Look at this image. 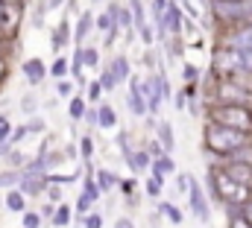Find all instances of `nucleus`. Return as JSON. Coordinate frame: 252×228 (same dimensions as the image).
<instances>
[{
  "label": "nucleus",
  "mask_w": 252,
  "mask_h": 228,
  "mask_svg": "<svg viewBox=\"0 0 252 228\" xmlns=\"http://www.w3.org/2000/svg\"><path fill=\"white\" fill-rule=\"evenodd\" d=\"M244 132L241 129H232V126H211L208 132H205V143L214 149V152H232V149H238V146H244Z\"/></svg>",
  "instance_id": "f257e3e1"
},
{
  "label": "nucleus",
  "mask_w": 252,
  "mask_h": 228,
  "mask_svg": "<svg viewBox=\"0 0 252 228\" xmlns=\"http://www.w3.org/2000/svg\"><path fill=\"white\" fill-rule=\"evenodd\" d=\"M214 184H217V193H220L226 202H244V199H250L247 184L235 181L229 172H217V175H214Z\"/></svg>",
  "instance_id": "f03ea898"
},
{
  "label": "nucleus",
  "mask_w": 252,
  "mask_h": 228,
  "mask_svg": "<svg viewBox=\"0 0 252 228\" xmlns=\"http://www.w3.org/2000/svg\"><path fill=\"white\" fill-rule=\"evenodd\" d=\"M214 120L217 123H223V126H232V129H252V114L247 109H241V106H223V109H217L214 112Z\"/></svg>",
  "instance_id": "7ed1b4c3"
},
{
  "label": "nucleus",
  "mask_w": 252,
  "mask_h": 228,
  "mask_svg": "<svg viewBox=\"0 0 252 228\" xmlns=\"http://www.w3.org/2000/svg\"><path fill=\"white\" fill-rule=\"evenodd\" d=\"M223 18H252V0H217Z\"/></svg>",
  "instance_id": "20e7f679"
},
{
  "label": "nucleus",
  "mask_w": 252,
  "mask_h": 228,
  "mask_svg": "<svg viewBox=\"0 0 252 228\" xmlns=\"http://www.w3.org/2000/svg\"><path fill=\"white\" fill-rule=\"evenodd\" d=\"M190 208H193V214H196V220L199 223H208L211 220V211H208V202H205V193H202V187L196 184V181H190Z\"/></svg>",
  "instance_id": "39448f33"
},
{
  "label": "nucleus",
  "mask_w": 252,
  "mask_h": 228,
  "mask_svg": "<svg viewBox=\"0 0 252 228\" xmlns=\"http://www.w3.org/2000/svg\"><path fill=\"white\" fill-rule=\"evenodd\" d=\"M232 47L238 50L244 70H252V29L241 32V35H235V38H232Z\"/></svg>",
  "instance_id": "423d86ee"
},
{
  "label": "nucleus",
  "mask_w": 252,
  "mask_h": 228,
  "mask_svg": "<svg viewBox=\"0 0 252 228\" xmlns=\"http://www.w3.org/2000/svg\"><path fill=\"white\" fill-rule=\"evenodd\" d=\"M129 109H132V114H147L150 109H147V97H144V91H141V85H138V79H132L129 82Z\"/></svg>",
  "instance_id": "0eeeda50"
},
{
  "label": "nucleus",
  "mask_w": 252,
  "mask_h": 228,
  "mask_svg": "<svg viewBox=\"0 0 252 228\" xmlns=\"http://www.w3.org/2000/svg\"><path fill=\"white\" fill-rule=\"evenodd\" d=\"M179 24H182V12H179V6H173V3H167V12H164V18H161V32H179Z\"/></svg>",
  "instance_id": "6e6552de"
},
{
  "label": "nucleus",
  "mask_w": 252,
  "mask_h": 228,
  "mask_svg": "<svg viewBox=\"0 0 252 228\" xmlns=\"http://www.w3.org/2000/svg\"><path fill=\"white\" fill-rule=\"evenodd\" d=\"M24 73H27V79H30L32 85H38V82H44V64H41L38 58H30V61L24 64Z\"/></svg>",
  "instance_id": "1a4fd4ad"
},
{
  "label": "nucleus",
  "mask_w": 252,
  "mask_h": 228,
  "mask_svg": "<svg viewBox=\"0 0 252 228\" xmlns=\"http://www.w3.org/2000/svg\"><path fill=\"white\" fill-rule=\"evenodd\" d=\"M158 141H161L164 152H173L176 141H173V126H170V123H161V126H158Z\"/></svg>",
  "instance_id": "9d476101"
},
{
  "label": "nucleus",
  "mask_w": 252,
  "mask_h": 228,
  "mask_svg": "<svg viewBox=\"0 0 252 228\" xmlns=\"http://www.w3.org/2000/svg\"><path fill=\"white\" fill-rule=\"evenodd\" d=\"M173 170H176V167H173V161H170L167 155H161V158H158V161L153 164V178L164 181V175H167V172H173Z\"/></svg>",
  "instance_id": "9b49d317"
},
{
  "label": "nucleus",
  "mask_w": 252,
  "mask_h": 228,
  "mask_svg": "<svg viewBox=\"0 0 252 228\" xmlns=\"http://www.w3.org/2000/svg\"><path fill=\"white\" fill-rule=\"evenodd\" d=\"M109 70L115 73V79H118V82L129 79V61H126L124 56H115V61H112V67H109Z\"/></svg>",
  "instance_id": "f8f14e48"
},
{
  "label": "nucleus",
  "mask_w": 252,
  "mask_h": 228,
  "mask_svg": "<svg viewBox=\"0 0 252 228\" xmlns=\"http://www.w3.org/2000/svg\"><path fill=\"white\" fill-rule=\"evenodd\" d=\"M94 27V18H91V12H82V18H79V24H76V41H85V35H88V29Z\"/></svg>",
  "instance_id": "ddd939ff"
},
{
  "label": "nucleus",
  "mask_w": 252,
  "mask_h": 228,
  "mask_svg": "<svg viewBox=\"0 0 252 228\" xmlns=\"http://www.w3.org/2000/svg\"><path fill=\"white\" fill-rule=\"evenodd\" d=\"M6 208H9V211H24V208H27V196H24V190H12V193L6 196Z\"/></svg>",
  "instance_id": "4468645a"
},
{
  "label": "nucleus",
  "mask_w": 252,
  "mask_h": 228,
  "mask_svg": "<svg viewBox=\"0 0 252 228\" xmlns=\"http://www.w3.org/2000/svg\"><path fill=\"white\" fill-rule=\"evenodd\" d=\"M229 175L235 178V181H241V184H250L252 181V170L247 164H235V167H229Z\"/></svg>",
  "instance_id": "2eb2a0df"
},
{
  "label": "nucleus",
  "mask_w": 252,
  "mask_h": 228,
  "mask_svg": "<svg viewBox=\"0 0 252 228\" xmlns=\"http://www.w3.org/2000/svg\"><path fill=\"white\" fill-rule=\"evenodd\" d=\"M115 123H118L115 109H112V106H100V126H103V129H112Z\"/></svg>",
  "instance_id": "dca6fc26"
},
{
  "label": "nucleus",
  "mask_w": 252,
  "mask_h": 228,
  "mask_svg": "<svg viewBox=\"0 0 252 228\" xmlns=\"http://www.w3.org/2000/svg\"><path fill=\"white\" fill-rule=\"evenodd\" d=\"M76 64H82V67H97V50L91 47V50H79L76 53Z\"/></svg>",
  "instance_id": "f3484780"
},
{
  "label": "nucleus",
  "mask_w": 252,
  "mask_h": 228,
  "mask_svg": "<svg viewBox=\"0 0 252 228\" xmlns=\"http://www.w3.org/2000/svg\"><path fill=\"white\" fill-rule=\"evenodd\" d=\"M67 223H70V208H67V205H59V208H56V214H53V226L64 228Z\"/></svg>",
  "instance_id": "a211bd4d"
},
{
  "label": "nucleus",
  "mask_w": 252,
  "mask_h": 228,
  "mask_svg": "<svg viewBox=\"0 0 252 228\" xmlns=\"http://www.w3.org/2000/svg\"><path fill=\"white\" fill-rule=\"evenodd\" d=\"M132 3V18H135V27L141 29V27H147V18H144V6H141V0H129Z\"/></svg>",
  "instance_id": "6ab92c4d"
},
{
  "label": "nucleus",
  "mask_w": 252,
  "mask_h": 228,
  "mask_svg": "<svg viewBox=\"0 0 252 228\" xmlns=\"http://www.w3.org/2000/svg\"><path fill=\"white\" fill-rule=\"evenodd\" d=\"M115 181H118V178H115L109 170L97 172V184H100V190H112V187H115Z\"/></svg>",
  "instance_id": "aec40b11"
},
{
  "label": "nucleus",
  "mask_w": 252,
  "mask_h": 228,
  "mask_svg": "<svg viewBox=\"0 0 252 228\" xmlns=\"http://www.w3.org/2000/svg\"><path fill=\"white\" fill-rule=\"evenodd\" d=\"M91 175H94V172H91ZM91 175L85 178V196H88L91 202H97V199H100V184H97V181H94Z\"/></svg>",
  "instance_id": "412c9836"
},
{
  "label": "nucleus",
  "mask_w": 252,
  "mask_h": 228,
  "mask_svg": "<svg viewBox=\"0 0 252 228\" xmlns=\"http://www.w3.org/2000/svg\"><path fill=\"white\" fill-rule=\"evenodd\" d=\"M21 190H24V193H38V190H41V181H35L32 175H24V178H21Z\"/></svg>",
  "instance_id": "4be33fe9"
},
{
  "label": "nucleus",
  "mask_w": 252,
  "mask_h": 228,
  "mask_svg": "<svg viewBox=\"0 0 252 228\" xmlns=\"http://www.w3.org/2000/svg\"><path fill=\"white\" fill-rule=\"evenodd\" d=\"M129 164H132V170H144V167H150V155L147 152H138V155L129 158Z\"/></svg>",
  "instance_id": "5701e85b"
},
{
  "label": "nucleus",
  "mask_w": 252,
  "mask_h": 228,
  "mask_svg": "<svg viewBox=\"0 0 252 228\" xmlns=\"http://www.w3.org/2000/svg\"><path fill=\"white\" fill-rule=\"evenodd\" d=\"M24 175L21 172H0V187H15Z\"/></svg>",
  "instance_id": "b1692460"
},
{
  "label": "nucleus",
  "mask_w": 252,
  "mask_h": 228,
  "mask_svg": "<svg viewBox=\"0 0 252 228\" xmlns=\"http://www.w3.org/2000/svg\"><path fill=\"white\" fill-rule=\"evenodd\" d=\"M161 214H167V220H170L173 226L182 223V214H179V208H173V205H161Z\"/></svg>",
  "instance_id": "393cba45"
},
{
  "label": "nucleus",
  "mask_w": 252,
  "mask_h": 228,
  "mask_svg": "<svg viewBox=\"0 0 252 228\" xmlns=\"http://www.w3.org/2000/svg\"><path fill=\"white\" fill-rule=\"evenodd\" d=\"M70 114H73V117H85V100L73 97V100H70Z\"/></svg>",
  "instance_id": "a878e982"
},
{
  "label": "nucleus",
  "mask_w": 252,
  "mask_h": 228,
  "mask_svg": "<svg viewBox=\"0 0 252 228\" xmlns=\"http://www.w3.org/2000/svg\"><path fill=\"white\" fill-rule=\"evenodd\" d=\"M100 85H103V91H112V88L118 85V79H115V73H112V70H106V73L100 76Z\"/></svg>",
  "instance_id": "bb28decb"
},
{
  "label": "nucleus",
  "mask_w": 252,
  "mask_h": 228,
  "mask_svg": "<svg viewBox=\"0 0 252 228\" xmlns=\"http://www.w3.org/2000/svg\"><path fill=\"white\" fill-rule=\"evenodd\" d=\"M164 12H167V0H153V15H156V21H158V24H161Z\"/></svg>",
  "instance_id": "cd10ccee"
},
{
  "label": "nucleus",
  "mask_w": 252,
  "mask_h": 228,
  "mask_svg": "<svg viewBox=\"0 0 252 228\" xmlns=\"http://www.w3.org/2000/svg\"><path fill=\"white\" fill-rule=\"evenodd\" d=\"M115 24H118V21H115V18H112V15H109V12H106V15H100V18H97V27H100V29H106V32H109V29H112V27H115Z\"/></svg>",
  "instance_id": "c85d7f7f"
},
{
  "label": "nucleus",
  "mask_w": 252,
  "mask_h": 228,
  "mask_svg": "<svg viewBox=\"0 0 252 228\" xmlns=\"http://www.w3.org/2000/svg\"><path fill=\"white\" fill-rule=\"evenodd\" d=\"M79 155H85V158L94 155V141H91V138H82V143H79Z\"/></svg>",
  "instance_id": "c756f323"
},
{
  "label": "nucleus",
  "mask_w": 252,
  "mask_h": 228,
  "mask_svg": "<svg viewBox=\"0 0 252 228\" xmlns=\"http://www.w3.org/2000/svg\"><path fill=\"white\" fill-rule=\"evenodd\" d=\"M50 73L62 79L64 73H67V61H64V58H56V61H53V67H50Z\"/></svg>",
  "instance_id": "7c9ffc66"
},
{
  "label": "nucleus",
  "mask_w": 252,
  "mask_h": 228,
  "mask_svg": "<svg viewBox=\"0 0 252 228\" xmlns=\"http://www.w3.org/2000/svg\"><path fill=\"white\" fill-rule=\"evenodd\" d=\"M38 226H41L38 214H24V228H38Z\"/></svg>",
  "instance_id": "2f4dec72"
},
{
  "label": "nucleus",
  "mask_w": 252,
  "mask_h": 228,
  "mask_svg": "<svg viewBox=\"0 0 252 228\" xmlns=\"http://www.w3.org/2000/svg\"><path fill=\"white\" fill-rule=\"evenodd\" d=\"M82 223H85V228H100L103 226V217H100V214H88Z\"/></svg>",
  "instance_id": "473e14b6"
},
{
  "label": "nucleus",
  "mask_w": 252,
  "mask_h": 228,
  "mask_svg": "<svg viewBox=\"0 0 252 228\" xmlns=\"http://www.w3.org/2000/svg\"><path fill=\"white\" fill-rule=\"evenodd\" d=\"M9 138H12V126L6 117H0V141H9Z\"/></svg>",
  "instance_id": "72a5a7b5"
},
{
  "label": "nucleus",
  "mask_w": 252,
  "mask_h": 228,
  "mask_svg": "<svg viewBox=\"0 0 252 228\" xmlns=\"http://www.w3.org/2000/svg\"><path fill=\"white\" fill-rule=\"evenodd\" d=\"M129 12H132V9H118V24H124V27H129V24L135 21V18H132Z\"/></svg>",
  "instance_id": "f704fd0d"
},
{
  "label": "nucleus",
  "mask_w": 252,
  "mask_h": 228,
  "mask_svg": "<svg viewBox=\"0 0 252 228\" xmlns=\"http://www.w3.org/2000/svg\"><path fill=\"white\" fill-rule=\"evenodd\" d=\"M100 94H103V85H100V82H91V85H88V100H97Z\"/></svg>",
  "instance_id": "c9c22d12"
},
{
  "label": "nucleus",
  "mask_w": 252,
  "mask_h": 228,
  "mask_svg": "<svg viewBox=\"0 0 252 228\" xmlns=\"http://www.w3.org/2000/svg\"><path fill=\"white\" fill-rule=\"evenodd\" d=\"M47 193H50V199H62V187H59V181H50V187H47Z\"/></svg>",
  "instance_id": "e433bc0d"
},
{
  "label": "nucleus",
  "mask_w": 252,
  "mask_h": 228,
  "mask_svg": "<svg viewBox=\"0 0 252 228\" xmlns=\"http://www.w3.org/2000/svg\"><path fill=\"white\" fill-rule=\"evenodd\" d=\"M147 193H150V196H158V193H161V181H158V178H153V181L147 184Z\"/></svg>",
  "instance_id": "4c0bfd02"
},
{
  "label": "nucleus",
  "mask_w": 252,
  "mask_h": 228,
  "mask_svg": "<svg viewBox=\"0 0 252 228\" xmlns=\"http://www.w3.org/2000/svg\"><path fill=\"white\" fill-rule=\"evenodd\" d=\"M59 94H62V97H70V94H73V82L62 79V82H59Z\"/></svg>",
  "instance_id": "58836bf2"
},
{
  "label": "nucleus",
  "mask_w": 252,
  "mask_h": 228,
  "mask_svg": "<svg viewBox=\"0 0 252 228\" xmlns=\"http://www.w3.org/2000/svg\"><path fill=\"white\" fill-rule=\"evenodd\" d=\"M64 35H67V24H62V27H59L56 38H53V44H56V47H62V44H64Z\"/></svg>",
  "instance_id": "ea45409f"
},
{
  "label": "nucleus",
  "mask_w": 252,
  "mask_h": 228,
  "mask_svg": "<svg viewBox=\"0 0 252 228\" xmlns=\"http://www.w3.org/2000/svg\"><path fill=\"white\" fill-rule=\"evenodd\" d=\"M85 120H88L91 126H100V112H94V109H91V112H85Z\"/></svg>",
  "instance_id": "a19ab883"
},
{
  "label": "nucleus",
  "mask_w": 252,
  "mask_h": 228,
  "mask_svg": "<svg viewBox=\"0 0 252 228\" xmlns=\"http://www.w3.org/2000/svg\"><path fill=\"white\" fill-rule=\"evenodd\" d=\"M190 181H193L190 175H179V190H182V193H185V190H190Z\"/></svg>",
  "instance_id": "79ce46f5"
},
{
  "label": "nucleus",
  "mask_w": 252,
  "mask_h": 228,
  "mask_svg": "<svg viewBox=\"0 0 252 228\" xmlns=\"http://www.w3.org/2000/svg\"><path fill=\"white\" fill-rule=\"evenodd\" d=\"M244 220H247V223L252 226V199L247 202V205H244Z\"/></svg>",
  "instance_id": "37998d69"
},
{
  "label": "nucleus",
  "mask_w": 252,
  "mask_h": 228,
  "mask_svg": "<svg viewBox=\"0 0 252 228\" xmlns=\"http://www.w3.org/2000/svg\"><path fill=\"white\" fill-rule=\"evenodd\" d=\"M141 38L150 44V41H153V29H150V27H141Z\"/></svg>",
  "instance_id": "c03bdc74"
},
{
  "label": "nucleus",
  "mask_w": 252,
  "mask_h": 228,
  "mask_svg": "<svg viewBox=\"0 0 252 228\" xmlns=\"http://www.w3.org/2000/svg\"><path fill=\"white\" fill-rule=\"evenodd\" d=\"M88 205H91V199L82 193V199H79V211H88Z\"/></svg>",
  "instance_id": "a18cd8bd"
},
{
  "label": "nucleus",
  "mask_w": 252,
  "mask_h": 228,
  "mask_svg": "<svg viewBox=\"0 0 252 228\" xmlns=\"http://www.w3.org/2000/svg\"><path fill=\"white\" fill-rule=\"evenodd\" d=\"M115 228H135V226H132L129 220H118V223H115Z\"/></svg>",
  "instance_id": "49530a36"
},
{
  "label": "nucleus",
  "mask_w": 252,
  "mask_h": 228,
  "mask_svg": "<svg viewBox=\"0 0 252 228\" xmlns=\"http://www.w3.org/2000/svg\"><path fill=\"white\" fill-rule=\"evenodd\" d=\"M185 76H188V79H196V67H190L188 64V67H185Z\"/></svg>",
  "instance_id": "de8ad7c7"
},
{
  "label": "nucleus",
  "mask_w": 252,
  "mask_h": 228,
  "mask_svg": "<svg viewBox=\"0 0 252 228\" xmlns=\"http://www.w3.org/2000/svg\"><path fill=\"white\" fill-rule=\"evenodd\" d=\"M176 109H185V94H176Z\"/></svg>",
  "instance_id": "09e8293b"
},
{
  "label": "nucleus",
  "mask_w": 252,
  "mask_h": 228,
  "mask_svg": "<svg viewBox=\"0 0 252 228\" xmlns=\"http://www.w3.org/2000/svg\"><path fill=\"white\" fill-rule=\"evenodd\" d=\"M24 135H27V129H24V126H21V129H18V132H15V135H12V141H21V138H24Z\"/></svg>",
  "instance_id": "8fccbe9b"
},
{
  "label": "nucleus",
  "mask_w": 252,
  "mask_h": 228,
  "mask_svg": "<svg viewBox=\"0 0 252 228\" xmlns=\"http://www.w3.org/2000/svg\"><path fill=\"white\" fill-rule=\"evenodd\" d=\"M232 228H250V226H247L244 220H235V223H232Z\"/></svg>",
  "instance_id": "3c124183"
}]
</instances>
